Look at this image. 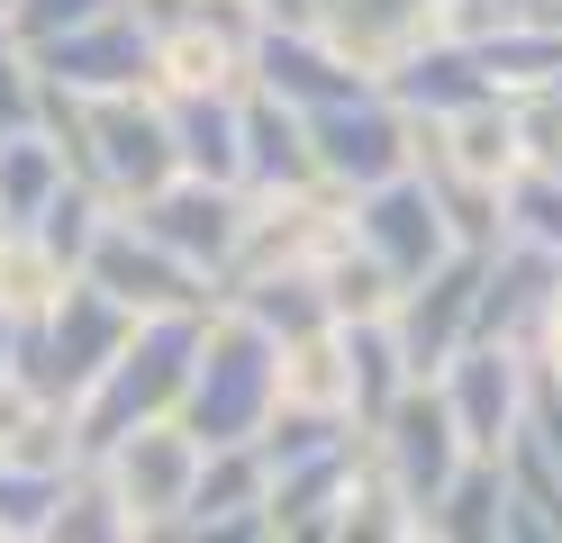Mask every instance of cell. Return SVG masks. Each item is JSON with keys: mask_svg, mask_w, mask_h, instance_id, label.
Listing matches in <instances>:
<instances>
[{"mask_svg": "<svg viewBox=\"0 0 562 543\" xmlns=\"http://www.w3.org/2000/svg\"><path fill=\"white\" fill-rule=\"evenodd\" d=\"M536 372H544V381H553V389H562V362H536Z\"/></svg>", "mask_w": 562, "mask_h": 543, "instance_id": "34", "label": "cell"}, {"mask_svg": "<svg viewBox=\"0 0 562 543\" xmlns=\"http://www.w3.org/2000/svg\"><path fill=\"white\" fill-rule=\"evenodd\" d=\"M281 408V344L255 336L245 317L209 308V336L191 362V389H182V426L200 453H236V444H263V426Z\"/></svg>", "mask_w": 562, "mask_h": 543, "instance_id": "2", "label": "cell"}, {"mask_svg": "<svg viewBox=\"0 0 562 543\" xmlns=\"http://www.w3.org/2000/svg\"><path fill=\"white\" fill-rule=\"evenodd\" d=\"M481 272H490V253H445V263L400 290V308H391V344L408 362V381L417 389H436L453 362L472 353V317H481Z\"/></svg>", "mask_w": 562, "mask_h": 543, "instance_id": "5", "label": "cell"}, {"mask_svg": "<svg viewBox=\"0 0 562 543\" xmlns=\"http://www.w3.org/2000/svg\"><path fill=\"white\" fill-rule=\"evenodd\" d=\"M245 217H255V200L245 191H209V181H172L164 200L127 208V227L164 245L172 263H182L191 281H227L236 272V245H245Z\"/></svg>", "mask_w": 562, "mask_h": 543, "instance_id": "8", "label": "cell"}, {"mask_svg": "<svg viewBox=\"0 0 562 543\" xmlns=\"http://www.w3.org/2000/svg\"><path fill=\"white\" fill-rule=\"evenodd\" d=\"M236 191H245V200L318 191V163H308V118H300V109L245 91V163H236Z\"/></svg>", "mask_w": 562, "mask_h": 543, "instance_id": "18", "label": "cell"}, {"mask_svg": "<svg viewBox=\"0 0 562 543\" xmlns=\"http://www.w3.org/2000/svg\"><path fill=\"white\" fill-rule=\"evenodd\" d=\"M46 82L64 100H155V36L127 10H110L100 27L46 46Z\"/></svg>", "mask_w": 562, "mask_h": 543, "instance_id": "10", "label": "cell"}, {"mask_svg": "<svg viewBox=\"0 0 562 543\" xmlns=\"http://www.w3.org/2000/svg\"><path fill=\"white\" fill-rule=\"evenodd\" d=\"M263 36H318V0H255Z\"/></svg>", "mask_w": 562, "mask_h": 543, "instance_id": "30", "label": "cell"}, {"mask_svg": "<svg viewBox=\"0 0 562 543\" xmlns=\"http://www.w3.org/2000/svg\"><path fill=\"white\" fill-rule=\"evenodd\" d=\"M372 91L391 100L408 127H453V118H472V109L499 100V91H490V72H481V55H472V46H453V36H427V46L400 55Z\"/></svg>", "mask_w": 562, "mask_h": 543, "instance_id": "14", "label": "cell"}, {"mask_svg": "<svg viewBox=\"0 0 562 543\" xmlns=\"http://www.w3.org/2000/svg\"><path fill=\"white\" fill-rule=\"evenodd\" d=\"M508 118H517V172H562V91L508 100Z\"/></svg>", "mask_w": 562, "mask_h": 543, "instance_id": "25", "label": "cell"}, {"mask_svg": "<svg viewBox=\"0 0 562 543\" xmlns=\"http://www.w3.org/2000/svg\"><path fill=\"white\" fill-rule=\"evenodd\" d=\"M363 444H372V471L417 507V525H427L472 471V444H463V426H453L445 389H408L400 408L381 417V434H363Z\"/></svg>", "mask_w": 562, "mask_h": 543, "instance_id": "3", "label": "cell"}, {"mask_svg": "<svg viewBox=\"0 0 562 543\" xmlns=\"http://www.w3.org/2000/svg\"><path fill=\"white\" fill-rule=\"evenodd\" d=\"M355 245H363L400 290H417L445 253H463V245L445 236V217H436V200H427V181H417V172L391 181V191H372V200H355Z\"/></svg>", "mask_w": 562, "mask_h": 543, "instance_id": "12", "label": "cell"}, {"mask_svg": "<svg viewBox=\"0 0 562 543\" xmlns=\"http://www.w3.org/2000/svg\"><path fill=\"white\" fill-rule=\"evenodd\" d=\"M499 245H526V253L562 263V172H517L499 191Z\"/></svg>", "mask_w": 562, "mask_h": 543, "instance_id": "23", "label": "cell"}, {"mask_svg": "<svg viewBox=\"0 0 562 543\" xmlns=\"http://www.w3.org/2000/svg\"><path fill=\"white\" fill-rule=\"evenodd\" d=\"M119 10V0H19V10H10V27L27 36V46H64V36H82V27H100V19H110Z\"/></svg>", "mask_w": 562, "mask_h": 543, "instance_id": "26", "label": "cell"}, {"mask_svg": "<svg viewBox=\"0 0 562 543\" xmlns=\"http://www.w3.org/2000/svg\"><path fill=\"white\" fill-rule=\"evenodd\" d=\"M417 543H427V534H417Z\"/></svg>", "mask_w": 562, "mask_h": 543, "instance_id": "36", "label": "cell"}, {"mask_svg": "<svg viewBox=\"0 0 562 543\" xmlns=\"http://www.w3.org/2000/svg\"><path fill=\"white\" fill-rule=\"evenodd\" d=\"M245 91H263V100H281V109H300V118H318V109H345V100H372V82L327 46V36H263V46H255V82H245Z\"/></svg>", "mask_w": 562, "mask_h": 543, "instance_id": "16", "label": "cell"}, {"mask_svg": "<svg viewBox=\"0 0 562 543\" xmlns=\"http://www.w3.org/2000/svg\"><path fill=\"white\" fill-rule=\"evenodd\" d=\"M218 308L245 317L255 336H272L281 353L308 344V336H336V308H327L318 272H263V281H236V290H218Z\"/></svg>", "mask_w": 562, "mask_h": 543, "instance_id": "19", "label": "cell"}, {"mask_svg": "<svg viewBox=\"0 0 562 543\" xmlns=\"http://www.w3.org/2000/svg\"><path fill=\"white\" fill-rule=\"evenodd\" d=\"M164 127H172V163H182V181L236 191V163H245V91H164Z\"/></svg>", "mask_w": 562, "mask_h": 543, "instance_id": "17", "label": "cell"}, {"mask_svg": "<svg viewBox=\"0 0 562 543\" xmlns=\"http://www.w3.org/2000/svg\"><path fill=\"white\" fill-rule=\"evenodd\" d=\"M436 389H445L453 426H463L472 462H499V453L517 444V426H526V389H536V362H526V353H499V344H472V353L453 362Z\"/></svg>", "mask_w": 562, "mask_h": 543, "instance_id": "9", "label": "cell"}, {"mask_svg": "<svg viewBox=\"0 0 562 543\" xmlns=\"http://www.w3.org/2000/svg\"><path fill=\"white\" fill-rule=\"evenodd\" d=\"M408 155H417V127L381 91L308 118V163H318V181L336 200H372V191H391V181H408Z\"/></svg>", "mask_w": 562, "mask_h": 543, "instance_id": "6", "label": "cell"}, {"mask_svg": "<svg viewBox=\"0 0 562 543\" xmlns=\"http://www.w3.org/2000/svg\"><path fill=\"white\" fill-rule=\"evenodd\" d=\"M281 408L355 426V408H345V336H308V344L281 353Z\"/></svg>", "mask_w": 562, "mask_h": 543, "instance_id": "21", "label": "cell"}, {"mask_svg": "<svg viewBox=\"0 0 562 543\" xmlns=\"http://www.w3.org/2000/svg\"><path fill=\"white\" fill-rule=\"evenodd\" d=\"M417 534H427V525H417V507H408V498H400V489L363 462V480L345 489L336 534H327V543H417Z\"/></svg>", "mask_w": 562, "mask_h": 543, "instance_id": "22", "label": "cell"}, {"mask_svg": "<svg viewBox=\"0 0 562 543\" xmlns=\"http://www.w3.org/2000/svg\"><path fill=\"white\" fill-rule=\"evenodd\" d=\"M499 543H562V534L536 517V507H517V498H508V507H499Z\"/></svg>", "mask_w": 562, "mask_h": 543, "instance_id": "31", "label": "cell"}, {"mask_svg": "<svg viewBox=\"0 0 562 543\" xmlns=\"http://www.w3.org/2000/svg\"><path fill=\"white\" fill-rule=\"evenodd\" d=\"M0 381H10V326H0Z\"/></svg>", "mask_w": 562, "mask_h": 543, "instance_id": "33", "label": "cell"}, {"mask_svg": "<svg viewBox=\"0 0 562 543\" xmlns=\"http://www.w3.org/2000/svg\"><path fill=\"white\" fill-rule=\"evenodd\" d=\"M200 336H209V317H155V326H136L127 353L74 398V453L110 462V453L136 444L146 426H172V417H182V389H191Z\"/></svg>", "mask_w": 562, "mask_h": 543, "instance_id": "1", "label": "cell"}, {"mask_svg": "<svg viewBox=\"0 0 562 543\" xmlns=\"http://www.w3.org/2000/svg\"><path fill=\"white\" fill-rule=\"evenodd\" d=\"M436 145H445V163L463 172L472 191H490V200L517 181V118H508V100H490V109H472V118L436 127Z\"/></svg>", "mask_w": 562, "mask_h": 543, "instance_id": "20", "label": "cell"}, {"mask_svg": "<svg viewBox=\"0 0 562 543\" xmlns=\"http://www.w3.org/2000/svg\"><path fill=\"white\" fill-rule=\"evenodd\" d=\"M155 543H272V525L263 517H227V525H172Z\"/></svg>", "mask_w": 562, "mask_h": 543, "instance_id": "29", "label": "cell"}, {"mask_svg": "<svg viewBox=\"0 0 562 543\" xmlns=\"http://www.w3.org/2000/svg\"><path fill=\"white\" fill-rule=\"evenodd\" d=\"M110 489H119L136 534H172L191 517V489H200V444L182 426H146L136 444L110 453Z\"/></svg>", "mask_w": 562, "mask_h": 543, "instance_id": "11", "label": "cell"}, {"mask_svg": "<svg viewBox=\"0 0 562 543\" xmlns=\"http://www.w3.org/2000/svg\"><path fill=\"white\" fill-rule=\"evenodd\" d=\"M0 10H19V0H0Z\"/></svg>", "mask_w": 562, "mask_h": 543, "instance_id": "35", "label": "cell"}, {"mask_svg": "<svg viewBox=\"0 0 562 543\" xmlns=\"http://www.w3.org/2000/svg\"><path fill=\"white\" fill-rule=\"evenodd\" d=\"M318 36L363 72V82H381L400 55L445 36V0H318Z\"/></svg>", "mask_w": 562, "mask_h": 543, "instance_id": "15", "label": "cell"}, {"mask_svg": "<svg viewBox=\"0 0 562 543\" xmlns=\"http://www.w3.org/2000/svg\"><path fill=\"white\" fill-rule=\"evenodd\" d=\"M127 336H136V317H127V308H110L91 281H74V290H64V299L46 308V326L27 336V353H37V362H27V389H37L46 408L64 398V417H74V398H82V389H91V381L127 353Z\"/></svg>", "mask_w": 562, "mask_h": 543, "instance_id": "4", "label": "cell"}, {"mask_svg": "<svg viewBox=\"0 0 562 543\" xmlns=\"http://www.w3.org/2000/svg\"><path fill=\"white\" fill-rule=\"evenodd\" d=\"M536 19V0H445V36L453 46H499Z\"/></svg>", "mask_w": 562, "mask_h": 543, "instance_id": "27", "label": "cell"}, {"mask_svg": "<svg viewBox=\"0 0 562 543\" xmlns=\"http://www.w3.org/2000/svg\"><path fill=\"white\" fill-rule=\"evenodd\" d=\"M27 100H37V91H27V72H19V55L0 46V145H10V136H27Z\"/></svg>", "mask_w": 562, "mask_h": 543, "instance_id": "28", "label": "cell"}, {"mask_svg": "<svg viewBox=\"0 0 562 543\" xmlns=\"http://www.w3.org/2000/svg\"><path fill=\"white\" fill-rule=\"evenodd\" d=\"M553 290H562V263L553 253H526V245H499L481 272V317H472V344H499V353H544V317H553Z\"/></svg>", "mask_w": 562, "mask_h": 543, "instance_id": "13", "label": "cell"}, {"mask_svg": "<svg viewBox=\"0 0 562 543\" xmlns=\"http://www.w3.org/2000/svg\"><path fill=\"white\" fill-rule=\"evenodd\" d=\"M499 507H508L499 462H472V471H463V489H453L436 517H427V543H499Z\"/></svg>", "mask_w": 562, "mask_h": 543, "instance_id": "24", "label": "cell"}, {"mask_svg": "<svg viewBox=\"0 0 562 543\" xmlns=\"http://www.w3.org/2000/svg\"><path fill=\"white\" fill-rule=\"evenodd\" d=\"M536 362H562V290H553V317H544V353Z\"/></svg>", "mask_w": 562, "mask_h": 543, "instance_id": "32", "label": "cell"}, {"mask_svg": "<svg viewBox=\"0 0 562 543\" xmlns=\"http://www.w3.org/2000/svg\"><path fill=\"white\" fill-rule=\"evenodd\" d=\"M82 281H91L110 308H127L136 326H155V317H209V308H218V290H209V281H191L164 245H146V236H136L127 217H110V227H100V245H91Z\"/></svg>", "mask_w": 562, "mask_h": 543, "instance_id": "7", "label": "cell"}]
</instances>
